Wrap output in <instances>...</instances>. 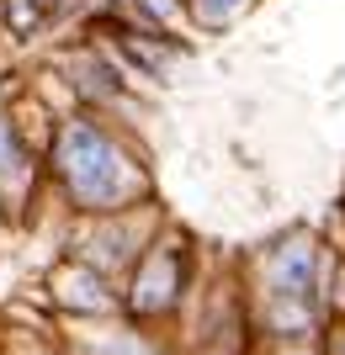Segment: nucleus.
I'll return each instance as SVG.
<instances>
[{"label":"nucleus","instance_id":"10","mask_svg":"<svg viewBox=\"0 0 345 355\" xmlns=\"http://www.w3.org/2000/svg\"><path fill=\"white\" fill-rule=\"evenodd\" d=\"M0 16H6V21H11V32H22V37L43 27V11H37L32 0H0Z\"/></svg>","mask_w":345,"mask_h":355},{"label":"nucleus","instance_id":"4","mask_svg":"<svg viewBox=\"0 0 345 355\" xmlns=\"http://www.w3.org/2000/svg\"><path fill=\"white\" fill-rule=\"evenodd\" d=\"M165 223H160V212L149 207H133V212H106V218H69V228H64V254H75V260H85L90 270H101L106 282H117L133 270V260L144 250H149V239L160 234Z\"/></svg>","mask_w":345,"mask_h":355},{"label":"nucleus","instance_id":"3","mask_svg":"<svg viewBox=\"0 0 345 355\" xmlns=\"http://www.w3.org/2000/svg\"><path fill=\"white\" fill-rule=\"evenodd\" d=\"M335 266H340V254H330V244H319V234L287 228L255 260V297H303V302L324 308ZM324 318H330V308H324Z\"/></svg>","mask_w":345,"mask_h":355},{"label":"nucleus","instance_id":"8","mask_svg":"<svg viewBox=\"0 0 345 355\" xmlns=\"http://www.w3.org/2000/svg\"><path fill=\"white\" fill-rule=\"evenodd\" d=\"M250 6H255V0H186L196 32H228L244 11H250Z\"/></svg>","mask_w":345,"mask_h":355},{"label":"nucleus","instance_id":"7","mask_svg":"<svg viewBox=\"0 0 345 355\" xmlns=\"http://www.w3.org/2000/svg\"><path fill=\"white\" fill-rule=\"evenodd\" d=\"M64 74H69L75 96H85V101H117V90H122L117 64L106 53H96V48H85L80 59H64Z\"/></svg>","mask_w":345,"mask_h":355},{"label":"nucleus","instance_id":"11","mask_svg":"<svg viewBox=\"0 0 345 355\" xmlns=\"http://www.w3.org/2000/svg\"><path fill=\"white\" fill-rule=\"evenodd\" d=\"M6 228H11V218H6V207H0V234H6Z\"/></svg>","mask_w":345,"mask_h":355},{"label":"nucleus","instance_id":"1","mask_svg":"<svg viewBox=\"0 0 345 355\" xmlns=\"http://www.w3.org/2000/svg\"><path fill=\"white\" fill-rule=\"evenodd\" d=\"M43 175L69 218H106L154 202L149 159L90 106H75L53 122L43 144Z\"/></svg>","mask_w":345,"mask_h":355},{"label":"nucleus","instance_id":"2","mask_svg":"<svg viewBox=\"0 0 345 355\" xmlns=\"http://www.w3.org/2000/svg\"><path fill=\"white\" fill-rule=\"evenodd\" d=\"M186 297H192V244L176 228H160L122 276V318L138 329H160L186 308Z\"/></svg>","mask_w":345,"mask_h":355},{"label":"nucleus","instance_id":"5","mask_svg":"<svg viewBox=\"0 0 345 355\" xmlns=\"http://www.w3.org/2000/svg\"><path fill=\"white\" fill-rule=\"evenodd\" d=\"M43 302L69 324H106V318H122V286L106 282L101 270H90L75 254H59L53 266L43 270Z\"/></svg>","mask_w":345,"mask_h":355},{"label":"nucleus","instance_id":"6","mask_svg":"<svg viewBox=\"0 0 345 355\" xmlns=\"http://www.w3.org/2000/svg\"><path fill=\"white\" fill-rule=\"evenodd\" d=\"M43 191H48L43 148L0 112V207H6L11 228L32 218V207H37V196H43Z\"/></svg>","mask_w":345,"mask_h":355},{"label":"nucleus","instance_id":"9","mask_svg":"<svg viewBox=\"0 0 345 355\" xmlns=\"http://www.w3.org/2000/svg\"><path fill=\"white\" fill-rule=\"evenodd\" d=\"M117 6H122V11H133L144 27H160V32L186 11V0H117Z\"/></svg>","mask_w":345,"mask_h":355}]
</instances>
